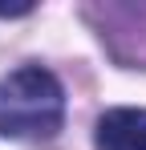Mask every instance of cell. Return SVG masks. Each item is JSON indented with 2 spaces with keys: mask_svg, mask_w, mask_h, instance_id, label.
I'll list each match as a JSON object with an SVG mask.
<instances>
[{
  "mask_svg": "<svg viewBox=\"0 0 146 150\" xmlns=\"http://www.w3.org/2000/svg\"><path fill=\"white\" fill-rule=\"evenodd\" d=\"M94 146L97 150H146V110H134V105L106 110L97 118Z\"/></svg>",
  "mask_w": 146,
  "mask_h": 150,
  "instance_id": "7a4b0ae2",
  "label": "cell"
},
{
  "mask_svg": "<svg viewBox=\"0 0 146 150\" xmlns=\"http://www.w3.org/2000/svg\"><path fill=\"white\" fill-rule=\"evenodd\" d=\"M65 122V89L45 65H21L0 77V134L16 142L53 138Z\"/></svg>",
  "mask_w": 146,
  "mask_h": 150,
  "instance_id": "6da1fadb",
  "label": "cell"
}]
</instances>
